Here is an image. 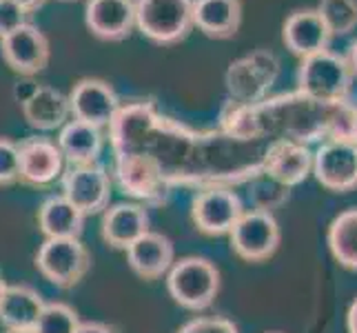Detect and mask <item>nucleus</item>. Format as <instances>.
I'll return each instance as SVG.
<instances>
[{"label":"nucleus","mask_w":357,"mask_h":333,"mask_svg":"<svg viewBox=\"0 0 357 333\" xmlns=\"http://www.w3.org/2000/svg\"><path fill=\"white\" fill-rule=\"evenodd\" d=\"M280 76V60L273 52L255 49L238 60H233L225 73L229 98L236 103L255 105L268 98L271 87Z\"/></svg>","instance_id":"39448f33"},{"label":"nucleus","mask_w":357,"mask_h":333,"mask_svg":"<svg viewBox=\"0 0 357 333\" xmlns=\"http://www.w3.org/2000/svg\"><path fill=\"white\" fill-rule=\"evenodd\" d=\"M76 333H116V329L105 323H80Z\"/></svg>","instance_id":"2f4dec72"},{"label":"nucleus","mask_w":357,"mask_h":333,"mask_svg":"<svg viewBox=\"0 0 357 333\" xmlns=\"http://www.w3.org/2000/svg\"><path fill=\"white\" fill-rule=\"evenodd\" d=\"M195 0H135V22L146 40L174 47L189 38Z\"/></svg>","instance_id":"7ed1b4c3"},{"label":"nucleus","mask_w":357,"mask_h":333,"mask_svg":"<svg viewBox=\"0 0 357 333\" xmlns=\"http://www.w3.org/2000/svg\"><path fill=\"white\" fill-rule=\"evenodd\" d=\"M313 176L324 189L347 193L357 187V145L324 140L313 158Z\"/></svg>","instance_id":"ddd939ff"},{"label":"nucleus","mask_w":357,"mask_h":333,"mask_svg":"<svg viewBox=\"0 0 357 333\" xmlns=\"http://www.w3.org/2000/svg\"><path fill=\"white\" fill-rule=\"evenodd\" d=\"M84 216L63 193L49 195L38 209V227L45 238H80Z\"/></svg>","instance_id":"b1692460"},{"label":"nucleus","mask_w":357,"mask_h":333,"mask_svg":"<svg viewBox=\"0 0 357 333\" xmlns=\"http://www.w3.org/2000/svg\"><path fill=\"white\" fill-rule=\"evenodd\" d=\"M60 3H76V0H60Z\"/></svg>","instance_id":"4c0bfd02"},{"label":"nucleus","mask_w":357,"mask_h":333,"mask_svg":"<svg viewBox=\"0 0 357 333\" xmlns=\"http://www.w3.org/2000/svg\"><path fill=\"white\" fill-rule=\"evenodd\" d=\"M231 249L246 262H260L275 253L280 244V227L268 209L244 212L229 233Z\"/></svg>","instance_id":"6e6552de"},{"label":"nucleus","mask_w":357,"mask_h":333,"mask_svg":"<svg viewBox=\"0 0 357 333\" xmlns=\"http://www.w3.org/2000/svg\"><path fill=\"white\" fill-rule=\"evenodd\" d=\"M313 158L315 151H311L309 145L291 138H275L262 154L260 169L282 187L291 189L313 174Z\"/></svg>","instance_id":"f8f14e48"},{"label":"nucleus","mask_w":357,"mask_h":333,"mask_svg":"<svg viewBox=\"0 0 357 333\" xmlns=\"http://www.w3.org/2000/svg\"><path fill=\"white\" fill-rule=\"evenodd\" d=\"M63 195L84 216L105 214L112 200V174L105 165H69L60 178Z\"/></svg>","instance_id":"0eeeda50"},{"label":"nucleus","mask_w":357,"mask_h":333,"mask_svg":"<svg viewBox=\"0 0 357 333\" xmlns=\"http://www.w3.org/2000/svg\"><path fill=\"white\" fill-rule=\"evenodd\" d=\"M73 120L89 122L93 127L109 129L122 109L120 96L102 78H80L69 91Z\"/></svg>","instance_id":"9b49d317"},{"label":"nucleus","mask_w":357,"mask_h":333,"mask_svg":"<svg viewBox=\"0 0 357 333\" xmlns=\"http://www.w3.org/2000/svg\"><path fill=\"white\" fill-rule=\"evenodd\" d=\"M40 84L36 82L31 76H22L16 84H14V89H11V94H14V101L18 103V107H22L24 103L29 101V98L38 91Z\"/></svg>","instance_id":"7c9ffc66"},{"label":"nucleus","mask_w":357,"mask_h":333,"mask_svg":"<svg viewBox=\"0 0 357 333\" xmlns=\"http://www.w3.org/2000/svg\"><path fill=\"white\" fill-rule=\"evenodd\" d=\"M80 327L78 313L65 302H47L45 311L36 325V333H76Z\"/></svg>","instance_id":"bb28decb"},{"label":"nucleus","mask_w":357,"mask_h":333,"mask_svg":"<svg viewBox=\"0 0 357 333\" xmlns=\"http://www.w3.org/2000/svg\"><path fill=\"white\" fill-rule=\"evenodd\" d=\"M20 180V147L9 138H0V187Z\"/></svg>","instance_id":"cd10ccee"},{"label":"nucleus","mask_w":357,"mask_h":333,"mask_svg":"<svg viewBox=\"0 0 357 333\" xmlns=\"http://www.w3.org/2000/svg\"><path fill=\"white\" fill-rule=\"evenodd\" d=\"M7 282H5V278H3V274H0V304H3V298H5V291H7Z\"/></svg>","instance_id":"c9c22d12"},{"label":"nucleus","mask_w":357,"mask_h":333,"mask_svg":"<svg viewBox=\"0 0 357 333\" xmlns=\"http://www.w3.org/2000/svg\"><path fill=\"white\" fill-rule=\"evenodd\" d=\"M20 111L29 127L38 131H56L63 129L69 122L71 105L69 96H65L60 89L40 84L38 91L20 107Z\"/></svg>","instance_id":"412c9836"},{"label":"nucleus","mask_w":357,"mask_h":333,"mask_svg":"<svg viewBox=\"0 0 357 333\" xmlns=\"http://www.w3.org/2000/svg\"><path fill=\"white\" fill-rule=\"evenodd\" d=\"M344 58H347V63L353 71V76H357V40H353L349 47H347V54H344Z\"/></svg>","instance_id":"473e14b6"},{"label":"nucleus","mask_w":357,"mask_h":333,"mask_svg":"<svg viewBox=\"0 0 357 333\" xmlns=\"http://www.w3.org/2000/svg\"><path fill=\"white\" fill-rule=\"evenodd\" d=\"M116 160V180L120 189L135 200L153 202L160 205L169 198L171 193V182L162 174V169L146 156H114Z\"/></svg>","instance_id":"1a4fd4ad"},{"label":"nucleus","mask_w":357,"mask_h":333,"mask_svg":"<svg viewBox=\"0 0 357 333\" xmlns=\"http://www.w3.org/2000/svg\"><path fill=\"white\" fill-rule=\"evenodd\" d=\"M29 22V11L16 0H0V38L14 34Z\"/></svg>","instance_id":"c85d7f7f"},{"label":"nucleus","mask_w":357,"mask_h":333,"mask_svg":"<svg viewBox=\"0 0 357 333\" xmlns=\"http://www.w3.org/2000/svg\"><path fill=\"white\" fill-rule=\"evenodd\" d=\"M328 246L342 267L357 271V207L342 212L331 222Z\"/></svg>","instance_id":"393cba45"},{"label":"nucleus","mask_w":357,"mask_h":333,"mask_svg":"<svg viewBox=\"0 0 357 333\" xmlns=\"http://www.w3.org/2000/svg\"><path fill=\"white\" fill-rule=\"evenodd\" d=\"M102 238L114 249H129V246L140 240L149 229V214L142 205L120 202L109 207L102 214Z\"/></svg>","instance_id":"6ab92c4d"},{"label":"nucleus","mask_w":357,"mask_h":333,"mask_svg":"<svg viewBox=\"0 0 357 333\" xmlns=\"http://www.w3.org/2000/svg\"><path fill=\"white\" fill-rule=\"evenodd\" d=\"M16 3L22 5V7L31 14V11H38V9L47 3V0H16Z\"/></svg>","instance_id":"f704fd0d"},{"label":"nucleus","mask_w":357,"mask_h":333,"mask_svg":"<svg viewBox=\"0 0 357 333\" xmlns=\"http://www.w3.org/2000/svg\"><path fill=\"white\" fill-rule=\"evenodd\" d=\"M47 302L43 295L27 285H9L0 304V323L7 331L36 329Z\"/></svg>","instance_id":"4be33fe9"},{"label":"nucleus","mask_w":357,"mask_h":333,"mask_svg":"<svg viewBox=\"0 0 357 333\" xmlns=\"http://www.w3.org/2000/svg\"><path fill=\"white\" fill-rule=\"evenodd\" d=\"M319 16L335 36H351L357 29V0H319Z\"/></svg>","instance_id":"a878e982"},{"label":"nucleus","mask_w":357,"mask_h":333,"mask_svg":"<svg viewBox=\"0 0 357 333\" xmlns=\"http://www.w3.org/2000/svg\"><path fill=\"white\" fill-rule=\"evenodd\" d=\"M331 40H333V34L326 27L324 18L319 16L317 7L295 9L282 24V43L300 60L326 52V49H331Z\"/></svg>","instance_id":"f3484780"},{"label":"nucleus","mask_w":357,"mask_h":333,"mask_svg":"<svg viewBox=\"0 0 357 333\" xmlns=\"http://www.w3.org/2000/svg\"><path fill=\"white\" fill-rule=\"evenodd\" d=\"M0 56L11 71L33 78L49 65L52 47H49L47 36L36 24L27 22L14 34L0 38Z\"/></svg>","instance_id":"4468645a"},{"label":"nucleus","mask_w":357,"mask_h":333,"mask_svg":"<svg viewBox=\"0 0 357 333\" xmlns=\"http://www.w3.org/2000/svg\"><path fill=\"white\" fill-rule=\"evenodd\" d=\"M174 242L162 233L146 231L140 240H135L127 249V262L135 276L144 280H155L169 274L174 267Z\"/></svg>","instance_id":"a211bd4d"},{"label":"nucleus","mask_w":357,"mask_h":333,"mask_svg":"<svg viewBox=\"0 0 357 333\" xmlns=\"http://www.w3.org/2000/svg\"><path fill=\"white\" fill-rule=\"evenodd\" d=\"M84 24L91 36L105 43H122L138 29L135 0H87Z\"/></svg>","instance_id":"dca6fc26"},{"label":"nucleus","mask_w":357,"mask_h":333,"mask_svg":"<svg viewBox=\"0 0 357 333\" xmlns=\"http://www.w3.org/2000/svg\"><path fill=\"white\" fill-rule=\"evenodd\" d=\"M56 142L69 165H91L98 163L102 154L105 135L100 127H93L89 122L69 120L60 129Z\"/></svg>","instance_id":"5701e85b"},{"label":"nucleus","mask_w":357,"mask_h":333,"mask_svg":"<svg viewBox=\"0 0 357 333\" xmlns=\"http://www.w3.org/2000/svg\"><path fill=\"white\" fill-rule=\"evenodd\" d=\"M271 333H280V331H271Z\"/></svg>","instance_id":"58836bf2"},{"label":"nucleus","mask_w":357,"mask_h":333,"mask_svg":"<svg viewBox=\"0 0 357 333\" xmlns=\"http://www.w3.org/2000/svg\"><path fill=\"white\" fill-rule=\"evenodd\" d=\"M193 24L211 40H229L242 27V0H195Z\"/></svg>","instance_id":"aec40b11"},{"label":"nucleus","mask_w":357,"mask_h":333,"mask_svg":"<svg viewBox=\"0 0 357 333\" xmlns=\"http://www.w3.org/2000/svg\"><path fill=\"white\" fill-rule=\"evenodd\" d=\"M91 256L80 238H47L36 253V269L60 289H71L87 276Z\"/></svg>","instance_id":"423d86ee"},{"label":"nucleus","mask_w":357,"mask_h":333,"mask_svg":"<svg viewBox=\"0 0 357 333\" xmlns=\"http://www.w3.org/2000/svg\"><path fill=\"white\" fill-rule=\"evenodd\" d=\"M244 214V205L240 195L231 187L218 184V187L202 189L191 202L193 225L206 236H222L231 233L236 222Z\"/></svg>","instance_id":"9d476101"},{"label":"nucleus","mask_w":357,"mask_h":333,"mask_svg":"<svg viewBox=\"0 0 357 333\" xmlns=\"http://www.w3.org/2000/svg\"><path fill=\"white\" fill-rule=\"evenodd\" d=\"M20 147V180L27 187H47L65 174V156L60 151L58 142L29 135Z\"/></svg>","instance_id":"2eb2a0df"},{"label":"nucleus","mask_w":357,"mask_h":333,"mask_svg":"<svg viewBox=\"0 0 357 333\" xmlns=\"http://www.w3.org/2000/svg\"><path fill=\"white\" fill-rule=\"evenodd\" d=\"M353 80L355 76L347 58H344V54L333 52V49L300 60L298 91L317 103L335 105L351 101L349 96L353 89Z\"/></svg>","instance_id":"f03ea898"},{"label":"nucleus","mask_w":357,"mask_h":333,"mask_svg":"<svg viewBox=\"0 0 357 333\" xmlns=\"http://www.w3.org/2000/svg\"><path fill=\"white\" fill-rule=\"evenodd\" d=\"M178 333H240L227 318H195L180 327Z\"/></svg>","instance_id":"c756f323"},{"label":"nucleus","mask_w":357,"mask_h":333,"mask_svg":"<svg viewBox=\"0 0 357 333\" xmlns=\"http://www.w3.org/2000/svg\"><path fill=\"white\" fill-rule=\"evenodd\" d=\"M109 142L114 156H146L151 158L171 182H211L240 178L222 167V156H231L238 140L225 131H193L182 122L160 114L151 101H133L122 105L109 127ZM242 180V178H240Z\"/></svg>","instance_id":"f257e3e1"},{"label":"nucleus","mask_w":357,"mask_h":333,"mask_svg":"<svg viewBox=\"0 0 357 333\" xmlns=\"http://www.w3.org/2000/svg\"><path fill=\"white\" fill-rule=\"evenodd\" d=\"M347 327H349V333H357V300L351 304V309H349V316H347Z\"/></svg>","instance_id":"72a5a7b5"},{"label":"nucleus","mask_w":357,"mask_h":333,"mask_svg":"<svg viewBox=\"0 0 357 333\" xmlns=\"http://www.w3.org/2000/svg\"><path fill=\"white\" fill-rule=\"evenodd\" d=\"M167 289L180 306L189 311H202L211 306L220 291L218 267L198 256H187L174 262L167 274Z\"/></svg>","instance_id":"20e7f679"},{"label":"nucleus","mask_w":357,"mask_h":333,"mask_svg":"<svg viewBox=\"0 0 357 333\" xmlns=\"http://www.w3.org/2000/svg\"><path fill=\"white\" fill-rule=\"evenodd\" d=\"M7 333H36L33 329H29V331H7Z\"/></svg>","instance_id":"e433bc0d"}]
</instances>
